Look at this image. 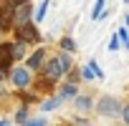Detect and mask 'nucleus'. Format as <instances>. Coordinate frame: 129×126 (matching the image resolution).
Returning <instances> with one entry per match:
<instances>
[{
	"instance_id": "obj_5",
	"label": "nucleus",
	"mask_w": 129,
	"mask_h": 126,
	"mask_svg": "<svg viewBox=\"0 0 129 126\" xmlns=\"http://www.w3.org/2000/svg\"><path fill=\"white\" fill-rule=\"evenodd\" d=\"M61 76H63V66H61V60H58V58H51V60L46 63V78L56 81V78H61Z\"/></svg>"
},
{
	"instance_id": "obj_22",
	"label": "nucleus",
	"mask_w": 129,
	"mask_h": 126,
	"mask_svg": "<svg viewBox=\"0 0 129 126\" xmlns=\"http://www.w3.org/2000/svg\"><path fill=\"white\" fill-rule=\"evenodd\" d=\"M124 23H126V25H129V15H126V18H124Z\"/></svg>"
},
{
	"instance_id": "obj_18",
	"label": "nucleus",
	"mask_w": 129,
	"mask_h": 126,
	"mask_svg": "<svg viewBox=\"0 0 129 126\" xmlns=\"http://www.w3.org/2000/svg\"><path fill=\"white\" fill-rule=\"evenodd\" d=\"M25 126H46V121H43V118H33V121H28Z\"/></svg>"
},
{
	"instance_id": "obj_14",
	"label": "nucleus",
	"mask_w": 129,
	"mask_h": 126,
	"mask_svg": "<svg viewBox=\"0 0 129 126\" xmlns=\"http://www.w3.org/2000/svg\"><path fill=\"white\" fill-rule=\"evenodd\" d=\"M76 106H79L81 111H86V108L91 106V101H89V98H84V96H79V98H76Z\"/></svg>"
},
{
	"instance_id": "obj_1",
	"label": "nucleus",
	"mask_w": 129,
	"mask_h": 126,
	"mask_svg": "<svg viewBox=\"0 0 129 126\" xmlns=\"http://www.w3.org/2000/svg\"><path fill=\"white\" fill-rule=\"evenodd\" d=\"M96 111H99V113H104V116H116V113H121V106H119V101H116V98L104 96V98L96 103Z\"/></svg>"
},
{
	"instance_id": "obj_19",
	"label": "nucleus",
	"mask_w": 129,
	"mask_h": 126,
	"mask_svg": "<svg viewBox=\"0 0 129 126\" xmlns=\"http://www.w3.org/2000/svg\"><path fill=\"white\" fill-rule=\"evenodd\" d=\"M84 78H94V71H91V68H89V66H86V68H84Z\"/></svg>"
},
{
	"instance_id": "obj_3",
	"label": "nucleus",
	"mask_w": 129,
	"mask_h": 126,
	"mask_svg": "<svg viewBox=\"0 0 129 126\" xmlns=\"http://www.w3.org/2000/svg\"><path fill=\"white\" fill-rule=\"evenodd\" d=\"M15 35H18V40H30V43L38 40V30H36V25H30V23L18 25V28H15Z\"/></svg>"
},
{
	"instance_id": "obj_9",
	"label": "nucleus",
	"mask_w": 129,
	"mask_h": 126,
	"mask_svg": "<svg viewBox=\"0 0 129 126\" xmlns=\"http://www.w3.org/2000/svg\"><path fill=\"white\" fill-rule=\"evenodd\" d=\"M104 5H106V0H96V5H94V10H91V18H94V20L104 15Z\"/></svg>"
},
{
	"instance_id": "obj_20",
	"label": "nucleus",
	"mask_w": 129,
	"mask_h": 126,
	"mask_svg": "<svg viewBox=\"0 0 129 126\" xmlns=\"http://www.w3.org/2000/svg\"><path fill=\"white\" fill-rule=\"evenodd\" d=\"M3 18H5V15H3V10H0V28H3V25H5V23H3Z\"/></svg>"
},
{
	"instance_id": "obj_11",
	"label": "nucleus",
	"mask_w": 129,
	"mask_h": 126,
	"mask_svg": "<svg viewBox=\"0 0 129 126\" xmlns=\"http://www.w3.org/2000/svg\"><path fill=\"white\" fill-rule=\"evenodd\" d=\"M58 103H61V98H58V96H56V98H48V101L43 103V111H53Z\"/></svg>"
},
{
	"instance_id": "obj_21",
	"label": "nucleus",
	"mask_w": 129,
	"mask_h": 126,
	"mask_svg": "<svg viewBox=\"0 0 129 126\" xmlns=\"http://www.w3.org/2000/svg\"><path fill=\"white\" fill-rule=\"evenodd\" d=\"M0 126H10V123H8V121H0Z\"/></svg>"
},
{
	"instance_id": "obj_15",
	"label": "nucleus",
	"mask_w": 129,
	"mask_h": 126,
	"mask_svg": "<svg viewBox=\"0 0 129 126\" xmlns=\"http://www.w3.org/2000/svg\"><path fill=\"white\" fill-rule=\"evenodd\" d=\"M61 45L66 48V50H74V48H76V43H74L71 38H63V40H61Z\"/></svg>"
},
{
	"instance_id": "obj_10",
	"label": "nucleus",
	"mask_w": 129,
	"mask_h": 126,
	"mask_svg": "<svg viewBox=\"0 0 129 126\" xmlns=\"http://www.w3.org/2000/svg\"><path fill=\"white\" fill-rule=\"evenodd\" d=\"M46 10H48V0H43V3H41V8H38V13H36V23H41V20H43Z\"/></svg>"
},
{
	"instance_id": "obj_17",
	"label": "nucleus",
	"mask_w": 129,
	"mask_h": 126,
	"mask_svg": "<svg viewBox=\"0 0 129 126\" xmlns=\"http://www.w3.org/2000/svg\"><path fill=\"white\" fill-rule=\"evenodd\" d=\"M121 116H124V123L129 126V106H121Z\"/></svg>"
},
{
	"instance_id": "obj_13",
	"label": "nucleus",
	"mask_w": 129,
	"mask_h": 126,
	"mask_svg": "<svg viewBox=\"0 0 129 126\" xmlns=\"http://www.w3.org/2000/svg\"><path fill=\"white\" fill-rule=\"evenodd\" d=\"M58 60H61V66H63V73L71 71V58L69 55H58Z\"/></svg>"
},
{
	"instance_id": "obj_6",
	"label": "nucleus",
	"mask_w": 129,
	"mask_h": 126,
	"mask_svg": "<svg viewBox=\"0 0 129 126\" xmlns=\"http://www.w3.org/2000/svg\"><path fill=\"white\" fill-rule=\"evenodd\" d=\"M10 63H13V45L10 43H0V71L10 68Z\"/></svg>"
},
{
	"instance_id": "obj_12",
	"label": "nucleus",
	"mask_w": 129,
	"mask_h": 126,
	"mask_svg": "<svg viewBox=\"0 0 129 126\" xmlns=\"http://www.w3.org/2000/svg\"><path fill=\"white\" fill-rule=\"evenodd\" d=\"M89 68L94 71V76H96V78H104V71H101V68L96 66V60H89Z\"/></svg>"
},
{
	"instance_id": "obj_7",
	"label": "nucleus",
	"mask_w": 129,
	"mask_h": 126,
	"mask_svg": "<svg viewBox=\"0 0 129 126\" xmlns=\"http://www.w3.org/2000/svg\"><path fill=\"white\" fill-rule=\"evenodd\" d=\"M43 58H46V53L38 48V50H36V53L28 58V68H41V66H43Z\"/></svg>"
},
{
	"instance_id": "obj_4",
	"label": "nucleus",
	"mask_w": 129,
	"mask_h": 126,
	"mask_svg": "<svg viewBox=\"0 0 129 126\" xmlns=\"http://www.w3.org/2000/svg\"><path fill=\"white\" fill-rule=\"evenodd\" d=\"M10 78H13V83H15L18 88H25V86L30 83V71H28V68H13Z\"/></svg>"
},
{
	"instance_id": "obj_8",
	"label": "nucleus",
	"mask_w": 129,
	"mask_h": 126,
	"mask_svg": "<svg viewBox=\"0 0 129 126\" xmlns=\"http://www.w3.org/2000/svg\"><path fill=\"white\" fill-rule=\"evenodd\" d=\"M58 98H76V86H63L61 88V93H58Z\"/></svg>"
},
{
	"instance_id": "obj_23",
	"label": "nucleus",
	"mask_w": 129,
	"mask_h": 126,
	"mask_svg": "<svg viewBox=\"0 0 129 126\" xmlns=\"http://www.w3.org/2000/svg\"><path fill=\"white\" fill-rule=\"evenodd\" d=\"M124 3H129V0H124Z\"/></svg>"
},
{
	"instance_id": "obj_24",
	"label": "nucleus",
	"mask_w": 129,
	"mask_h": 126,
	"mask_svg": "<svg viewBox=\"0 0 129 126\" xmlns=\"http://www.w3.org/2000/svg\"><path fill=\"white\" fill-rule=\"evenodd\" d=\"M126 48H129V45H126Z\"/></svg>"
},
{
	"instance_id": "obj_2",
	"label": "nucleus",
	"mask_w": 129,
	"mask_h": 126,
	"mask_svg": "<svg viewBox=\"0 0 129 126\" xmlns=\"http://www.w3.org/2000/svg\"><path fill=\"white\" fill-rule=\"evenodd\" d=\"M28 15H30V5H28V0H23L20 5L13 8V23H15V28L18 25H25L28 23Z\"/></svg>"
},
{
	"instance_id": "obj_16",
	"label": "nucleus",
	"mask_w": 129,
	"mask_h": 126,
	"mask_svg": "<svg viewBox=\"0 0 129 126\" xmlns=\"http://www.w3.org/2000/svg\"><path fill=\"white\" fill-rule=\"evenodd\" d=\"M116 48H119V38L111 35V40H109V50H116Z\"/></svg>"
}]
</instances>
